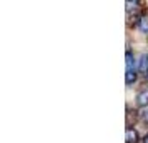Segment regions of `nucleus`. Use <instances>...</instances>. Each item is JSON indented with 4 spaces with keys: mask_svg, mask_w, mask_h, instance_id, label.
<instances>
[{
    "mask_svg": "<svg viewBox=\"0 0 148 143\" xmlns=\"http://www.w3.org/2000/svg\"><path fill=\"white\" fill-rule=\"evenodd\" d=\"M136 82V73L135 72H127L125 73V83L127 85H132V83Z\"/></svg>",
    "mask_w": 148,
    "mask_h": 143,
    "instance_id": "nucleus-5",
    "label": "nucleus"
},
{
    "mask_svg": "<svg viewBox=\"0 0 148 143\" xmlns=\"http://www.w3.org/2000/svg\"><path fill=\"white\" fill-rule=\"evenodd\" d=\"M125 60H127V72H135L133 70V65H135V60H133V53L128 50L127 55H125Z\"/></svg>",
    "mask_w": 148,
    "mask_h": 143,
    "instance_id": "nucleus-4",
    "label": "nucleus"
},
{
    "mask_svg": "<svg viewBox=\"0 0 148 143\" xmlns=\"http://www.w3.org/2000/svg\"><path fill=\"white\" fill-rule=\"evenodd\" d=\"M138 3H140V2H136V0H133V2H132V0H128V2H127V8H128V10H132V7L135 8Z\"/></svg>",
    "mask_w": 148,
    "mask_h": 143,
    "instance_id": "nucleus-7",
    "label": "nucleus"
},
{
    "mask_svg": "<svg viewBox=\"0 0 148 143\" xmlns=\"http://www.w3.org/2000/svg\"><path fill=\"white\" fill-rule=\"evenodd\" d=\"M138 27H140L141 32L148 34V17H141L140 20H138Z\"/></svg>",
    "mask_w": 148,
    "mask_h": 143,
    "instance_id": "nucleus-6",
    "label": "nucleus"
},
{
    "mask_svg": "<svg viewBox=\"0 0 148 143\" xmlns=\"http://www.w3.org/2000/svg\"><path fill=\"white\" fill-rule=\"evenodd\" d=\"M143 143H148V135H145V138H143Z\"/></svg>",
    "mask_w": 148,
    "mask_h": 143,
    "instance_id": "nucleus-9",
    "label": "nucleus"
},
{
    "mask_svg": "<svg viewBox=\"0 0 148 143\" xmlns=\"http://www.w3.org/2000/svg\"><path fill=\"white\" fill-rule=\"evenodd\" d=\"M136 103L140 105V107H147L148 105V90H141L140 93L136 95Z\"/></svg>",
    "mask_w": 148,
    "mask_h": 143,
    "instance_id": "nucleus-3",
    "label": "nucleus"
},
{
    "mask_svg": "<svg viewBox=\"0 0 148 143\" xmlns=\"http://www.w3.org/2000/svg\"><path fill=\"white\" fill-rule=\"evenodd\" d=\"M125 142L127 143H136L138 142V133H136V130L127 128V131H125Z\"/></svg>",
    "mask_w": 148,
    "mask_h": 143,
    "instance_id": "nucleus-2",
    "label": "nucleus"
},
{
    "mask_svg": "<svg viewBox=\"0 0 148 143\" xmlns=\"http://www.w3.org/2000/svg\"><path fill=\"white\" fill-rule=\"evenodd\" d=\"M138 70H140V73L143 75H147L148 73V55H141L140 60H138Z\"/></svg>",
    "mask_w": 148,
    "mask_h": 143,
    "instance_id": "nucleus-1",
    "label": "nucleus"
},
{
    "mask_svg": "<svg viewBox=\"0 0 148 143\" xmlns=\"http://www.w3.org/2000/svg\"><path fill=\"white\" fill-rule=\"evenodd\" d=\"M143 116H145V120H147V123H148V110L145 112V115H143Z\"/></svg>",
    "mask_w": 148,
    "mask_h": 143,
    "instance_id": "nucleus-8",
    "label": "nucleus"
}]
</instances>
